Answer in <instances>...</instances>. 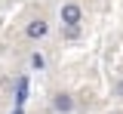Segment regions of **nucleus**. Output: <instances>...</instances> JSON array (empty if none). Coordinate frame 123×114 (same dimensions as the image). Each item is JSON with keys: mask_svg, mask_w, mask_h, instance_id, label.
Returning a JSON list of instances; mask_svg holds the SVG:
<instances>
[{"mask_svg": "<svg viewBox=\"0 0 123 114\" xmlns=\"http://www.w3.org/2000/svg\"><path fill=\"white\" fill-rule=\"evenodd\" d=\"M52 105H55V111H62V114H65V111H71V108H74V102H71V96H65V93H59Z\"/></svg>", "mask_w": 123, "mask_h": 114, "instance_id": "obj_3", "label": "nucleus"}, {"mask_svg": "<svg viewBox=\"0 0 123 114\" xmlns=\"http://www.w3.org/2000/svg\"><path fill=\"white\" fill-rule=\"evenodd\" d=\"M43 34H46V22L37 19V22H31V25H28V37H43Z\"/></svg>", "mask_w": 123, "mask_h": 114, "instance_id": "obj_4", "label": "nucleus"}, {"mask_svg": "<svg viewBox=\"0 0 123 114\" xmlns=\"http://www.w3.org/2000/svg\"><path fill=\"white\" fill-rule=\"evenodd\" d=\"M31 65H34V68H43V56L34 52V56H31Z\"/></svg>", "mask_w": 123, "mask_h": 114, "instance_id": "obj_5", "label": "nucleus"}, {"mask_svg": "<svg viewBox=\"0 0 123 114\" xmlns=\"http://www.w3.org/2000/svg\"><path fill=\"white\" fill-rule=\"evenodd\" d=\"M80 16H83V13H80V6H77V3H65V6H62V22H65V25H71V28H74L77 22H80Z\"/></svg>", "mask_w": 123, "mask_h": 114, "instance_id": "obj_1", "label": "nucleus"}, {"mask_svg": "<svg viewBox=\"0 0 123 114\" xmlns=\"http://www.w3.org/2000/svg\"><path fill=\"white\" fill-rule=\"evenodd\" d=\"M12 114H22V108H15V111H12Z\"/></svg>", "mask_w": 123, "mask_h": 114, "instance_id": "obj_6", "label": "nucleus"}, {"mask_svg": "<svg viewBox=\"0 0 123 114\" xmlns=\"http://www.w3.org/2000/svg\"><path fill=\"white\" fill-rule=\"evenodd\" d=\"M28 102V77H18L15 80V108H22Z\"/></svg>", "mask_w": 123, "mask_h": 114, "instance_id": "obj_2", "label": "nucleus"}]
</instances>
